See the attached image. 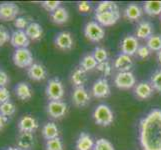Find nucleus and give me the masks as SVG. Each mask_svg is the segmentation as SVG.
I'll return each instance as SVG.
<instances>
[{
  "instance_id": "13",
  "label": "nucleus",
  "mask_w": 161,
  "mask_h": 150,
  "mask_svg": "<svg viewBox=\"0 0 161 150\" xmlns=\"http://www.w3.org/2000/svg\"><path fill=\"white\" fill-rule=\"evenodd\" d=\"M92 95L95 98H105L110 94V85L105 78H100L92 85Z\"/></svg>"
},
{
  "instance_id": "42",
  "label": "nucleus",
  "mask_w": 161,
  "mask_h": 150,
  "mask_svg": "<svg viewBox=\"0 0 161 150\" xmlns=\"http://www.w3.org/2000/svg\"><path fill=\"white\" fill-rule=\"evenodd\" d=\"M150 49H149L147 46L143 45V46H139V48H138L136 54L138 55V57L141 58V59H145L147 58L149 55H150Z\"/></svg>"
},
{
  "instance_id": "7",
  "label": "nucleus",
  "mask_w": 161,
  "mask_h": 150,
  "mask_svg": "<svg viewBox=\"0 0 161 150\" xmlns=\"http://www.w3.org/2000/svg\"><path fill=\"white\" fill-rule=\"evenodd\" d=\"M114 84L119 89H130L136 84V78L131 71L118 72L114 78Z\"/></svg>"
},
{
  "instance_id": "37",
  "label": "nucleus",
  "mask_w": 161,
  "mask_h": 150,
  "mask_svg": "<svg viewBox=\"0 0 161 150\" xmlns=\"http://www.w3.org/2000/svg\"><path fill=\"white\" fill-rule=\"evenodd\" d=\"M60 4H61L60 1H43L41 2V7L44 10H46L47 12L52 13L60 7Z\"/></svg>"
},
{
  "instance_id": "33",
  "label": "nucleus",
  "mask_w": 161,
  "mask_h": 150,
  "mask_svg": "<svg viewBox=\"0 0 161 150\" xmlns=\"http://www.w3.org/2000/svg\"><path fill=\"white\" fill-rule=\"evenodd\" d=\"M93 150H115V148L110 141L105 138H100L94 144Z\"/></svg>"
},
{
  "instance_id": "29",
  "label": "nucleus",
  "mask_w": 161,
  "mask_h": 150,
  "mask_svg": "<svg viewBox=\"0 0 161 150\" xmlns=\"http://www.w3.org/2000/svg\"><path fill=\"white\" fill-rule=\"evenodd\" d=\"M97 61L94 58L93 54H86L85 56H83V58L80 60V67L85 70L86 72L87 71H91L93 70L94 68L97 67Z\"/></svg>"
},
{
  "instance_id": "12",
  "label": "nucleus",
  "mask_w": 161,
  "mask_h": 150,
  "mask_svg": "<svg viewBox=\"0 0 161 150\" xmlns=\"http://www.w3.org/2000/svg\"><path fill=\"white\" fill-rule=\"evenodd\" d=\"M120 12L118 11H108V12L95 13V20L101 26H112L118 21Z\"/></svg>"
},
{
  "instance_id": "17",
  "label": "nucleus",
  "mask_w": 161,
  "mask_h": 150,
  "mask_svg": "<svg viewBox=\"0 0 161 150\" xmlns=\"http://www.w3.org/2000/svg\"><path fill=\"white\" fill-rule=\"evenodd\" d=\"M27 75L33 81H41L46 78L47 72L42 64L33 63L29 68H27Z\"/></svg>"
},
{
  "instance_id": "23",
  "label": "nucleus",
  "mask_w": 161,
  "mask_h": 150,
  "mask_svg": "<svg viewBox=\"0 0 161 150\" xmlns=\"http://www.w3.org/2000/svg\"><path fill=\"white\" fill-rule=\"evenodd\" d=\"M50 19L55 24H64L69 19V13L65 7H59L54 12L50 13Z\"/></svg>"
},
{
  "instance_id": "21",
  "label": "nucleus",
  "mask_w": 161,
  "mask_h": 150,
  "mask_svg": "<svg viewBox=\"0 0 161 150\" xmlns=\"http://www.w3.org/2000/svg\"><path fill=\"white\" fill-rule=\"evenodd\" d=\"M26 35L28 36V38L32 41H35L40 39L43 34V29L39 23L37 22H30V24L27 26V28L25 29Z\"/></svg>"
},
{
  "instance_id": "9",
  "label": "nucleus",
  "mask_w": 161,
  "mask_h": 150,
  "mask_svg": "<svg viewBox=\"0 0 161 150\" xmlns=\"http://www.w3.org/2000/svg\"><path fill=\"white\" fill-rule=\"evenodd\" d=\"M138 48H139V42H138L137 37L132 35H127L123 38L121 42V51L123 54L133 56L136 54Z\"/></svg>"
},
{
  "instance_id": "43",
  "label": "nucleus",
  "mask_w": 161,
  "mask_h": 150,
  "mask_svg": "<svg viewBox=\"0 0 161 150\" xmlns=\"http://www.w3.org/2000/svg\"><path fill=\"white\" fill-rule=\"evenodd\" d=\"M9 81L10 79L8 74L4 70L0 69V87H5L9 83Z\"/></svg>"
},
{
  "instance_id": "3",
  "label": "nucleus",
  "mask_w": 161,
  "mask_h": 150,
  "mask_svg": "<svg viewBox=\"0 0 161 150\" xmlns=\"http://www.w3.org/2000/svg\"><path fill=\"white\" fill-rule=\"evenodd\" d=\"M45 94L50 101H58L63 98L64 87L59 78L55 77L48 81L45 88Z\"/></svg>"
},
{
  "instance_id": "46",
  "label": "nucleus",
  "mask_w": 161,
  "mask_h": 150,
  "mask_svg": "<svg viewBox=\"0 0 161 150\" xmlns=\"http://www.w3.org/2000/svg\"><path fill=\"white\" fill-rule=\"evenodd\" d=\"M3 150H22V149H20V148L17 147V146H9V147L4 148Z\"/></svg>"
},
{
  "instance_id": "1",
  "label": "nucleus",
  "mask_w": 161,
  "mask_h": 150,
  "mask_svg": "<svg viewBox=\"0 0 161 150\" xmlns=\"http://www.w3.org/2000/svg\"><path fill=\"white\" fill-rule=\"evenodd\" d=\"M139 142L142 150H161V110L153 109L139 125Z\"/></svg>"
},
{
  "instance_id": "47",
  "label": "nucleus",
  "mask_w": 161,
  "mask_h": 150,
  "mask_svg": "<svg viewBox=\"0 0 161 150\" xmlns=\"http://www.w3.org/2000/svg\"><path fill=\"white\" fill-rule=\"evenodd\" d=\"M157 59L159 61V63L161 64V50H160V51H158V53H157Z\"/></svg>"
},
{
  "instance_id": "22",
  "label": "nucleus",
  "mask_w": 161,
  "mask_h": 150,
  "mask_svg": "<svg viewBox=\"0 0 161 150\" xmlns=\"http://www.w3.org/2000/svg\"><path fill=\"white\" fill-rule=\"evenodd\" d=\"M153 33V26L150 22L148 21H143L137 26L135 34L137 38H140V39H148L149 37L152 36Z\"/></svg>"
},
{
  "instance_id": "11",
  "label": "nucleus",
  "mask_w": 161,
  "mask_h": 150,
  "mask_svg": "<svg viewBox=\"0 0 161 150\" xmlns=\"http://www.w3.org/2000/svg\"><path fill=\"white\" fill-rule=\"evenodd\" d=\"M54 44L58 49L63 50V51H67L71 50L73 47V38L70 32L62 31L59 32L58 34L55 36Z\"/></svg>"
},
{
  "instance_id": "8",
  "label": "nucleus",
  "mask_w": 161,
  "mask_h": 150,
  "mask_svg": "<svg viewBox=\"0 0 161 150\" xmlns=\"http://www.w3.org/2000/svg\"><path fill=\"white\" fill-rule=\"evenodd\" d=\"M67 104L61 101V100H58V101H49L46 106L47 114L53 119H59L63 117L66 112H67Z\"/></svg>"
},
{
  "instance_id": "15",
  "label": "nucleus",
  "mask_w": 161,
  "mask_h": 150,
  "mask_svg": "<svg viewBox=\"0 0 161 150\" xmlns=\"http://www.w3.org/2000/svg\"><path fill=\"white\" fill-rule=\"evenodd\" d=\"M38 122L37 120L31 115H24L19 119L17 128L19 132H29L33 133L38 128Z\"/></svg>"
},
{
  "instance_id": "30",
  "label": "nucleus",
  "mask_w": 161,
  "mask_h": 150,
  "mask_svg": "<svg viewBox=\"0 0 161 150\" xmlns=\"http://www.w3.org/2000/svg\"><path fill=\"white\" fill-rule=\"evenodd\" d=\"M119 8L117 4L112 1H102L98 4V6L95 9V13H102L108 12V11H118Z\"/></svg>"
},
{
  "instance_id": "6",
  "label": "nucleus",
  "mask_w": 161,
  "mask_h": 150,
  "mask_svg": "<svg viewBox=\"0 0 161 150\" xmlns=\"http://www.w3.org/2000/svg\"><path fill=\"white\" fill-rule=\"evenodd\" d=\"M84 34L90 41L99 42L104 38L105 31L103 27L96 21H90L86 23L84 27Z\"/></svg>"
},
{
  "instance_id": "25",
  "label": "nucleus",
  "mask_w": 161,
  "mask_h": 150,
  "mask_svg": "<svg viewBox=\"0 0 161 150\" xmlns=\"http://www.w3.org/2000/svg\"><path fill=\"white\" fill-rule=\"evenodd\" d=\"M42 136L46 141L57 138L59 136V129L57 125L54 122H47L42 128Z\"/></svg>"
},
{
  "instance_id": "5",
  "label": "nucleus",
  "mask_w": 161,
  "mask_h": 150,
  "mask_svg": "<svg viewBox=\"0 0 161 150\" xmlns=\"http://www.w3.org/2000/svg\"><path fill=\"white\" fill-rule=\"evenodd\" d=\"M19 11V6L15 2H0V21H14L18 17Z\"/></svg>"
},
{
  "instance_id": "2",
  "label": "nucleus",
  "mask_w": 161,
  "mask_h": 150,
  "mask_svg": "<svg viewBox=\"0 0 161 150\" xmlns=\"http://www.w3.org/2000/svg\"><path fill=\"white\" fill-rule=\"evenodd\" d=\"M93 118L95 123L100 126H109L114 120L112 110L105 104H100L93 112Z\"/></svg>"
},
{
  "instance_id": "39",
  "label": "nucleus",
  "mask_w": 161,
  "mask_h": 150,
  "mask_svg": "<svg viewBox=\"0 0 161 150\" xmlns=\"http://www.w3.org/2000/svg\"><path fill=\"white\" fill-rule=\"evenodd\" d=\"M96 69L98 71L102 72L104 76H109L111 74V72H112V68H111V65L108 61H105V62H102V63H98Z\"/></svg>"
},
{
  "instance_id": "34",
  "label": "nucleus",
  "mask_w": 161,
  "mask_h": 150,
  "mask_svg": "<svg viewBox=\"0 0 161 150\" xmlns=\"http://www.w3.org/2000/svg\"><path fill=\"white\" fill-rule=\"evenodd\" d=\"M93 56L97 61V63H102L107 61L108 53L106 51V49H104L103 47H96L93 51Z\"/></svg>"
},
{
  "instance_id": "26",
  "label": "nucleus",
  "mask_w": 161,
  "mask_h": 150,
  "mask_svg": "<svg viewBox=\"0 0 161 150\" xmlns=\"http://www.w3.org/2000/svg\"><path fill=\"white\" fill-rule=\"evenodd\" d=\"M143 10L136 4H129L124 10V17L130 21H136L141 18Z\"/></svg>"
},
{
  "instance_id": "36",
  "label": "nucleus",
  "mask_w": 161,
  "mask_h": 150,
  "mask_svg": "<svg viewBox=\"0 0 161 150\" xmlns=\"http://www.w3.org/2000/svg\"><path fill=\"white\" fill-rule=\"evenodd\" d=\"M150 84L153 87V89L161 92V69L155 71L151 76Z\"/></svg>"
},
{
  "instance_id": "19",
  "label": "nucleus",
  "mask_w": 161,
  "mask_h": 150,
  "mask_svg": "<svg viewBox=\"0 0 161 150\" xmlns=\"http://www.w3.org/2000/svg\"><path fill=\"white\" fill-rule=\"evenodd\" d=\"M133 65V61L130 56L125 55L123 53L119 54L114 60V68L117 69L119 72L130 71V68Z\"/></svg>"
},
{
  "instance_id": "38",
  "label": "nucleus",
  "mask_w": 161,
  "mask_h": 150,
  "mask_svg": "<svg viewBox=\"0 0 161 150\" xmlns=\"http://www.w3.org/2000/svg\"><path fill=\"white\" fill-rule=\"evenodd\" d=\"M30 23L28 19L26 17H23V16H18L17 18L14 20V26L17 28V30H23L26 29L27 26H28Z\"/></svg>"
},
{
  "instance_id": "35",
  "label": "nucleus",
  "mask_w": 161,
  "mask_h": 150,
  "mask_svg": "<svg viewBox=\"0 0 161 150\" xmlns=\"http://www.w3.org/2000/svg\"><path fill=\"white\" fill-rule=\"evenodd\" d=\"M46 150H63V143L59 137L54 138L51 140H47L45 143Z\"/></svg>"
},
{
  "instance_id": "10",
  "label": "nucleus",
  "mask_w": 161,
  "mask_h": 150,
  "mask_svg": "<svg viewBox=\"0 0 161 150\" xmlns=\"http://www.w3.org/2000/svg\"><path fill=\"white\" fill-rule=\"evenodd\" d=\"M10 44L15 49L28 48L30 44V39L26 35L25 30H15L11 33Z\"/></svg>"
},
{
  "instance_id": "40",
  "label": "nucleus",
  "mask_w": 161,
  "mask_h": 150,
  "mask_svg": "<svg viewBox=\"0 0 161 150\" xmlns=\"http://www.w3.org/2000/svg\"><path fill=\"white\" fill-rule=\"evenodd\" d=\"M11 34H9L8 30L4 26H0V47L3 46L5 43L10 41Z\"/></svg>"
},
{
  "instance_id": "18",
  "label": "nucleus",
  "mask_w": 161,
  "mask_h": 150,
  "mask_svg": "<svg viewBox=\"0 0 161 150\" xmlns=\"http://www.w3.org/2000/svg\"><path fill=\"white\" fill-rule=\"evenodd\" d=\"M15 95L21 101H28L32 98V89L27 82H19L14 87Z\"/></svg>"
},
{
  "instance_id": "32",
  "label": "nucleus",
  "mask_w": 161,
  "mask_h": 150,
  "mask_svg": "<svg viewBox=\"0 0 161 150\" xmlns=\"http://www.w3.org/2000/svg\"><path fill=\"white\" fill-rule=\"evenodd\" d=\"M146 46L150 49V51H160L161 50V37L152 35L147 39Z\"/></svg>"
},
{
  "instance_id": "14",
  "label": "nucleus",
  "mask_w": 161,
  "mask_h": 150,
  "mask_svg": "<svg viewBox=\"0 0 161 150\" xmlns=\"http://www.w3.org/2000/svg\"><path fill=\"white\" fill-rule=\"evenodd\" d=\"M72 100L77 107H84L90 102V95L84 87H75L72 93Z\"/></svg>"
},
{
  "instance_id": "31",
  "label": "nucleus",
  "mask_w": 161,
  "mask_h": 150,
  "mask_svg": "<svg viewBox=\"0 0 161 150\" xmlns=\"http://www.w3.org/2000/svg\"><path fill=\"white\" fill-rule=\"evenodd\" d=\"M15 112H16V106L11 100L0 105V113L4 115L5 117H10V116L14 115Z\"/></svg>"
},
{
  "instance_id": "44",
  "label": "nucleus",
  "mask_w": 161,
  "mask_h": 150,
  "mask_svg": "<svg viewBox=\"0 0 161 150\" xmlns=\"http://www.w3.org/2000/svg\"><path fill=\"white\" fill-rule=\"evenodd\" d=\"M91 9V6H90V3L87 2V1H81L78 3V10L79 12L81 13H87L89 12Z\"/></svg>"
},
{
  "instance_id": "20",
  "label": "nucleus",
  "mask_w": 161,
  "mask_h": 150,
  "mask_svg": "<svg viewBox=\"0 0 161 150\" xmlns=\"http://www.w3.org/2000/svg\"><path fill=\"white\" fill-rule=\"evenodd\" d=\"M134 93L137 98H139L141 100L147 99L149 97H151V95L153 94V87L151 86L150 83L142 81L135 86Z\"/></svg>"
},
{
  "instance_id": "28",
  "label": "nucleus",
  "mask_w": 161,
  "mask_h": 150,
  "mask_svg": "<svg viewBox=\"0 0 161 150\" xmlns=\"http://www.w3.org/2000/svg\"><path fill=\"white\" fill-rule=\"evenodd\" d=\"M143 11L147 15L157 16L161 14V1H146L143 4Z\"/></svg>"
},
{
  "instance_id": "45",
  "label": "nucleus",
  "mask_w": 161,
  "mask_h": 150,
  "mask_svg": "<svg viewBox=\"0 0 161 150\" xmlns=\"http://www.w3.org/2000/svg\"><path fill=\"white\" fill-rule=\"evenodd\" d=\"M7 122H8V117H5L4 115H2L1 113H0V131L4 128Z\"/></svg>"
},
{
  "instance_id": "41",
  "label": "nucleus",
  "mask_w": 161,
  "mask_h": 150,
  "mask_svg": "<svg viewBox=\"0 0 161 150\" xmlns=\"http://www.w3.org/2000/svg\"><path fill=\"white\" fill-rule=\"evenodd\" d=\"M10 92L6 87H0V105L10 100Z\"/></svg>"
},
{
  "instance_id": "27",
  "label": "nucleus",
  "mask_w": 161,
  "mask_h": 150,
  "mask_svg": "<svg viewBox=\"0 0 161 150\" xmlns=\"http://www.w3.org/2000/svg\"><path fill=\"white\" fill-rule=\"evenodd\" d=\"M87 81L86 71L81 67H77L71 74V82L75 87H81Z\"/></svg>"
},
{
  "instance_id": "4",
  "label": "nucleus",
  "mask_w": 161,
  "mask_h": 150,
  "mask_svg": "<svg viewBox=\"0 0 161 150\" xmlns=\"http://www.w3.org/2000/svg\"><path fill=\"white\" fill-rule=\"evenodd\" d=\"M12 60L14 65L19 68H29L33 64V55L28 48L15 49Z\"/></svg>"
},
{
  "instance_id": "24",
  "label": "nucleus",
  "mask_w": 161,
  "mask_h": 150,
  "mask_svg": "<svg viewBox=\"0 0 161 150\" xmlns=\"http://www.w3.org/2000/svg\"><path fill=\"white\" fill-rule=\"evenodd\" d=\"M94 141L92 137L85 132H82L79 135L78 139L76 142V149L77 150H91L94 147Z\"/></svg>"
},
{
  "instance_id": "16",
  "label": "nucleus",
  "mask_w": 161,
  "mask_h": 150,
  "mask_svg": "<svg viewBox=\"0 0 161 150\" xmlns=\"http://www.w3.org/2000/svg\"><path fill=\"white\" fill-rule=\"evenodd\" d=\"M16 144L17 147L22 150H29L35 144V138L33 133L29 132H19V134L16 137Z\"/></svg>"
}]
</instances>
